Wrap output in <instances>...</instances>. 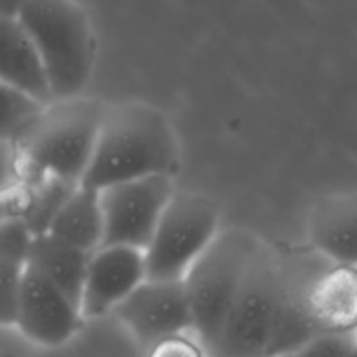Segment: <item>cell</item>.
Listing matches in <instances>:
<instances>
[{"label": "cell", "instance_id": "8992f818", "mask_svg": "<svg viewBox=\"0 0 357 357\" xmlns=\"http://www.w3.org/2000/svg\"><path fill=\"white\" fill-rule=\"evenodd\" d=\"M218 234V209L197 194H173L143 250L149 279H183Z\"/></svg>", "mask_w": 357, "mask_h": 357}, {"label": "cell", "instance_id": "5b68a950", "mask_svg": "<svg viewBox=\"0 0 357 357\" xmlns=\"http://www.w3.org/2000/svg\"><path fill=\"white\" fill-rule=\"evenodd\" d=\"M260 241L246 230L218 232L185 274L192 335L209 354Z\"/></svg>", "mask_w": 357, "mask_h": 357}, {"label": "cell", "instance_id": "7402d4cb", "mask_svg": "<svg viewBox=\"0 0 357 357\" xmlns=\"http://www.w3.org/2000/svg\"><path fill=\"white\" fill-rule=\"evenodd\" d=\"M356 271H357V267H356Z\"/></svg>", "mask_w": 357, "mask_h": 357}, {"label": "cell", "instance_id": "3957f363", "mask_svg": "<svg viewBox=\"0 0 357 357\" xmlns=\"http://www.w3.org/2000/svg\"><path fill=\"white\" fill-rule=\"evenodd\" d=\"M17 21L30 37L52 100L79 96L93 70V33L75 0H28Z\"/></svg>", "mask_w": 357, "mask_h": 357}, {"label": "cell", "instance_id": "277c9868", "mask_svg": "<svg viewBox=\"0 0 357 357\" xmlns=\"http://www.w3.org/2000/svg\"><path fill=\"white\" fill-rule=\"evenodd\" d=\"M103 112L98 101L80 96L49 101L20 139L28 167L42 178L80 183Z\"/></svg>", "mask_w": 357, "mask_h": 357}, {"label": "cell", "instance_id": "9c48e42d", "mask_svg": "<svg viewBox=\"0 0 357 357\" xmlns=\"http://www.w3.org/2000/svg\"><path fill=\"white\" fill-rule=\"evenodd\" d=\"M82 319L79 307L58 286L24 265L14 316L23 337L44 347H59L79 331Z\"/></svg>", "mask_w": 357, "mask_h": 357}, {"label": "cell", "instance_id": "5bb4252c", "mask_svg": "<svg viewBox=\"0 0 357 357\" xmlns=\"http://www.w3.org/2000/svg\"><path fill=\"white\" fill-rule=\"evenodd\" d=\"M45 232L63 243L93 253L103 241V215L100 190L77 185L52 215Z\"/></svg>", "mask_w": 357, "mask_h": 357}, {"label": "cell", "instance_id": "44dd1931", "mask_svg": "<svg viewBox=\"0 0 357 357\" xmlns=\"http://www.w3.org/2000/svg\"><path fill=\"white\" fill-rule=\"evenodd\" d=\"M345 357H357V344L351 349V351L347 352V356H345Z\"/></svg>", "mask_w": 357, "mask_h": 357}, {"label": "cell", "instance_id": "2e32d148", "mask_svg": "<svg viewBox=\"0 0 357 357\" xmlns=\"http://www.w3.org/2000/svg\"><path fill=\"white\" fill-rule=\"evenodd\" d=\"M31 237L24 220L0 222V326H14L17 289Z\"/></svg>", "mask_w": 357, "mask_h": 357}, {"label": "cell", "instance_id": "6da1fadb", "mask_svg": "<svg viewBox=\"0 0 357 357\" xmlns=\"http://www.w3.org/2000/svg\"><path fill=\"white\" fill-rule=\"evenodd\" d=\"M317 267L295 264L260 241L209 357H281L321 333L305 303Z\"/></svg>", "mask_w": 357, "mask_h": 357}, {"label": "cell", "instance_id": "ac0fdd59", "mask_svg": "<svg viewBox=\"0 0 357 357\" xmlns=\"http://www.w3.org/2000/svg\"><path fill=\"white\" fill-rule=\"evenodd\" d=\"M357 344V328L321 331L281 357H345Z\"/></svg>", "mask_w": 357, "mask_h": 357}, {"label": "cell", "instance_id": "7c38bea8", "mask_svg": "<svg viewBox=\"0 0 357 357\" xmlns=\"http://www.w3.org/2000/svg\"><path fill=\"white\" fill-rule=\"evenodd\" d=\"M309 237L316 253L340 267H357V192L323 197L310 213Z\"/></svg>", "mask_w": 357, "mask_h": 357}, {"label": "cell", "instance_id": "d6986e66", "mask_svg": "<svg viewBox=\"0 0 357 357\" xmlns=\"http://www.w3.org/2000/svg\"><path fill=\"white\" fill-rule=\"evenodd\" d=\"M145 357H209V354L197 338H190V333H180L146 347Z\"/></svg>", "mask_w": 357, "mask_h": 357}, {"label": "cell", "instance_id": "ffe728a7", "mask_svg": "<svg viewBox=\"0 0 357 357\" xmlns=\"http://www.w3.org/2000/svg\"><path fill=\"white\" fill-rule=\"evenodd\" d=\"M26 2L28 0H0V16L17 17V14Z\"/></svg>", "mask_w": 357, "mask_h": 357}, {"label": "cell", "instance_id": "52a82bcc", "mask_svg": "<svg viewBox=\"0 0 357 357\" xmlns=\"http://www.w3.org/2000/svg\"><path fill=\"white\" fill-rule=\"evenodd\" d=\"M173 194V181L167 174L135 178L101 188V246L145 250Z\"/></svg>", "mask_w": 357, "mask_h": 357}, {"label": "cell", "instance_id": "4fadbf2b", "mask_svg": "<svg viewBox=\"0 0 357 357\" xmlns=\"http://www.w3.org/2000/svg\"><path fill=\"white\" fill-rule=\"evenodd\" d=\"M0 82L24 91L42 103L52 101L40 59L17 17L0 16Z\"/></svg>", "mask_w": 357, "mask_h": 357}, {"label": "cell", "instance_id": "7a4b0ae2", "mask_svg": "<svg viewBox=\"0 0 357 357\" xmlns=\"http://www.w3.org/2000/svg\"><path fill=\"white\" fill-rule=\"evenodd\" d=\"M176 160L178 143L162 112L143 103L117 105L105 108L80 185L101 190L135 178L171 176Z\"/></svg>", "mask_w": 357, "mask_h": 357}, {"label": "cell", "instance_id": "e0dca14e", "mask_svg": "<svg viewBox=\"0 0 357 357\" xmlns=\"http://www.w3.org/2000/svg\"><path fill=\"white\" fill-rule=\"evenodd\" d=\"M45 105L17 87L0 82V142L21 139Z\"/></svg>", "mask_w": 357, "mask_h": 357}, {"label": "cell", "instance_id": "ba28073f", "mask_svg": "<svg viewBox=\"0 0 357 357\" xmlns=\"http://www.w3.org/2000/svg\"><path fill=\"white\" fill-rule=\"evenodd\" d=\"M112 312L145 347L173 335L192 333L183 279L145 278Z\"/></svg>", "mask_w": 357, "mask_h": 357}, {"label": "cell", "instance_id": "30bf717a", "mask_svg": "<svg viewBox=\"0 0 357 357\" xmlns=\"http://www.w3.org/2000/svg\"><path fill=\"white\" fill-rule=\"evenodd\" d=\"M146 278L142 250L129 246H100L89 255L80 298L84 319L112 312Z\"/></svg>", "mask_w": 357, "mask_h": 357}, {"label": "cell", "instance_id": "8fae6325", "mask_svg": "<svg viewBox=\"0 0 357 357\" xmlns=\"http://www.w3.org/2000/svg\"><path fill=\"white\" fill-rule=\"evenodd\" d=\"M305 303L319 331L357 328V271L324 258L310 275Z\"/></svg>", "mask_w": 357, "mask_h": 357}, {"label": "cell", "instance_id": "9a60e30c", "mask_svg": "<svg viewBox=\"0 0 357 357\" xmlns=\"http://www.w3.org/2000/svg\"><path fill=\"white\" fill-rule=\"evenodd\" d=\"M89 255L75 246L56 239L47 232L31 237L24 265L40 272L45 279L58 286L80 310L84 278Z\"/></svg>", "mask_w": 357, "mask_h": 357}]
</instances>
